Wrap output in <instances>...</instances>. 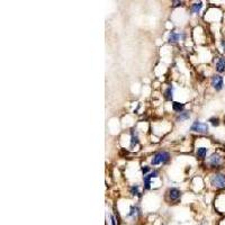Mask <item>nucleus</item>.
<instances>
[{
  "label": "nucleus",
  "instance_id": "a211bd4d",
  "mask_svg": "<svg viewBox=\"0 0 225 225\" xmlns=\"http://www.w3.org/2000/svg\"><path fill=\"white\" fill-rule=\"evenodd\" d=\"M149 170H150V168H149V167H145V168H143V170H142V171H143V173H144V176L146 175V172H148Z\"/></svg>",
  "mask_w": 225,
  "mask_h": 225
},
{
  "label": "nucleus",
  "instance_id": "4468645a",
  "mask_svg": "<svg viewBox=\"0 0 225 225\" xmlns=\"http://www.w3.org/2000/svg\"><path fill=\"white\" fill-rule=\"evenodd\" d=\"M131 193L133 195H139V186H137V185L133 186V187L131 188Z\"/></svg>",
  "mask_w": 225,
  "mask_h": 225
},
{
  "label": "nucleus",
  "instance_id": "2eb2a0df",
  "mask_svg": "<svg viewBox=\"0 0 225 225\" xmlns=\"http://www.w3.org/2000/svg\"><path fill=\"white\" fill-rule=\"evenodd\" d=\"M209 122L212 123L213 126H217V125H218V119H217V118H211Z\"/></svg>",
  "mask_w": 225,
  "mask_h": 225
},
{
  "label": "nucleus",
  "instance_id": "f257e3e1",
  "mask_svg": "<svg viewBox=\"0 0 225 225\" xmlns=\"http://www.w3.org/2000/svg\"><path fill=\"white\" fill-rule=\"evenodd\" d=\"M169 158H170V155H169L168 152H159V153H157V154L153 157L151 163H152L153 166H157V164H160V163H164V162L168 161Z\"/></svg>",
  "mask_w": 225,
  "mask_h": 225
},
{
  "label": "nucleus",
  "instance_id": "6e6552de",
  "mask_svg": "<svg viewBox=\"0 0 225 225\" xmlns=\"http://www.w3.org/2000/svg\"><path fill=\"white\" fill-rule=\"evenodd\" d=\"M172 109L175 110V112L177 113H182V109H184V105L180 103H177V101H175V103L172 104Z\"/></svg>",
  "mask_w": 225,
  "mask_h": 225
},
{
  "label": "nucleus",
  "instance_id": "20e7f679",
  "mask_svg": "<svg viewBox=\"0 0 225 225\" xmlns=\"http://www.w3.org/2000/svg\"><path fill=\"white\" fill-rule=\"evenodd\" d=\"M212 86L216 90H221L223 88V78L221 75H216L212 78Z\"/></svg>",
  "mask_w": 225,
  "mask_h": 225
},
{
  "label": "nucleus",
  "instance_id": "9d476101",
  "mask_svg": "<svg viewBox=\"0 0 225 225\" xmlns=\"http://www.w3.org/2000/svg\"><path fill=\"white\" fill-rule=\"evenodd\" d=\"M196 153L199 158H205L207 154V149L206 148H199V149H197Z\"/></svg>",
  "mask_w": 225,
  "mask_h": 225
},
{
  "label": "nucleus",
  "instance_id": "1a4fd4ad",
  "mask_svg": "<svg viewBox=\"0 0 225 225\" xmlns=\"http://www.w3.org/2000/svg\"><path fill=\"white\" fill-rule=\"evenodd\" d=\"M179 37H180V35H179L178 33L171 32V33H170V35H169V42H172V43H175V42L179 41Z\"/></svg>",
  "mask_w": 225,
  "mask_h": 225
},
{
  "label": "nucleus",
  "instance_id": "aec40b11",
  "mask_svg": "<svg viewBox=\"0 0 225 225\" xmlns=\"http://www.w3.org/2000/svg\"><path fill=\"white\" fill-rule=\"evenodd\" d=\"M110 218H112V223H113V225H116V223H115V218H114V216H112Z\"/></svg>",
  "mask_w": 225,
  "mask_h": 225
},
{
  "label": "nucleus",
  "instance_id": "9b49d317",
  "mask_svg": "<svg viewBox=\"0 0 225 225\" xmlns=\"http://www.w3.org/2000/svg\"><path fill=\"white\" fill-rule=\"evenodd\" d=\"M202 7H203L202 2H198V3H194V5L191 6V11H193V12H195V14H197V12H199V11H200Z\"/></svg>",
  "mask_w": 225,
  "mask_h": 225
},
{
  "label": "nucleus",
  "instance_id": "423d86ee",
  "mask_svg": "<svg viewBox=\"0 0 225 225\" xmlns=\"http://www.w3.org/2000/svg\"><path fill=\"white\" fill-rule=\"evenodd\" d=\"M216 71L217 72H224L225 71V57H219L216 63Z\"/></svg>",
  "mask_w": 225,
  "mask_h": 225
},
{
  "label": "nucleus",
  "instance_id": "0eeeda50",
  "mask_svg": "<svg viewBox=\"0 0 225 225\" xmlns=\"http://www.w3.org/2000/svg\"><path fill=\"white\" fill-rule=\"evenodd\" d=\"M221 163V158L218 154H213L211 158H209V164L213 166V167H216Z\"/></svg>",
  "mask_w": 225,
  "mask_h": 225
},
{
  "label": "nucleus",
  "instance_id": "f8f14e48",
  "mask_svg": "<svg viewBox=\"0 0 225 225\" xmlns=\"http://www.w3.org/2000/svg\"><path fill=\"white\" fill-rule=\"evenodd\" d=\"M190 117V115L188 114V113H180V115L178 116V118H177V121H180V122H182V121H185V119H188Z\"/></svg>",
  "mask_w": 225,
  "mask_h": 225
},
{
  "label": "nucleus",
  "instance_id": "f3484780",
  "mask_svg": "<svg viewBox=\"0 0 225 225\" xmlns=\"http://www.w3.org/2000/svg\"><path fill=\"white\" fill-rule=\"evenodd\" d=\"M136 211H137V209H136V207L132 206L131 207V213L128 214V216H134L135 214H136Z\"/></svg>",
  "mask_w": 225,
  "mask_h": 225
},
{
  "label": "nucleus",
  "instance_id": "dca6fc26",
  "mask_svg": "<svg viewBox=\"0 0 225 225\" xmlns=\"http://www.w3.org/2000/svg\"><path fill=\"white\" fill-rule=\"evenodd\" d=\"M139 143V140H137V136H132V146H134L135 144Z\"/></svg>",
  "mask_w": 225,
  "mask_h": 225
},
{
  "label": "nucleus",
  "instance_id": "39448f33",
  "mask_svg": "<svg viewBox=\"0 0 225 225\" xmlns=\"http://www.w3.org/2000/svg\"><path fill=\"white\" fill-rule=\"evenodd\" d=\"M169 195H170L171 200H177V199L180 198L181 193H180V190L177 189V188H171V189L169 190Z\"/></svg>",
  "mask_w": 225,
  "mask_h": 225
},
{
  "label": "nucleus",
  "instance_id": "ddd939ff",
  "mask_svg": "<svg viewBox=\"0 0 225 225\" xmlns=\"http://www.w3.org/2000/svg\"><path fill=\"white\" fill-rule=\"evenodd\" d=\"M172 91H173L172 87H169L168 89L166 90V98L167 99H172Z\"/></svg>",
  "mask_w": 225,
  "mask_h": 225
},
{
  "label": "nucleus",
  "instance_id": "f03ea898",
  "mask_svg": "<svg viewBox=\"0 0 225 225\" xmlns=\"http://www.w3.org/2000/svg\"><path fill=\"white\" fill-rule=\"evenodd\" d=\"M211 182L213 186H215L216 188H224L225 187V175L222 173H217L214 175L212 179H211Z\"/></svg>",
  "mask_w": 225,
  "mask_h": 225
},
{
  "label": "nucleus",
  "instance_id": "7ed1b4c3",
  "mask_svg": "<svg viewBox=\"0 0 225 225\" xmlns=\"http://www.w3.org/2000/svg\"><path fill=\"white\" fill-rule=\"evenodd\" d=\"M190 130L194 132H198V133H206L208 132V125L206 123H203V122H194V124L191 125Z\"/></svg>",
  "mask_w": 225,
  "mask_h": 225
},
{
  "label": "nucleus",
  "instance_id": "6ab92c4d",
  "mask_svg": "<svg viewBox=\"0 0 225 225\" xmlns=\"http://www.w3.org/2000/svg\"><path fill=\"white\" fill-rule=\"evenodd\" d=\"M179 5H181V2H180V1H173V6H175V7H177V6H179Z\"/></svg>",
  "mask_w": 225,
  "mask_h": 225
}]
</instances>
